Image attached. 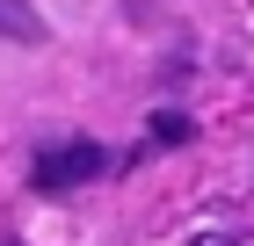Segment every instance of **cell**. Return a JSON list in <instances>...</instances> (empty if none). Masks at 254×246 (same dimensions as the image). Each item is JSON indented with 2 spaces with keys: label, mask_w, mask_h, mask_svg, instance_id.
<instances>
[{
  "label": "cell",
  "mask_w": 254,
  "mask_h": 246,
  "mask_svg": "<svg viewBox=\"0 0 254 246\" xmlns=\"http://www.w3.org/2000/svg\"><path fill=\"white\" fill-rule=\"evenodd\" d=\"M109 174V152L95 145V138H65V145L37 152V189H80V181H102Z\"/></svg>",
  "instance_id": "6da1fadb"
},
{
  "label": "cell",
  "mask_w": 254,
  "mask_h": 246,
  "mask_svg": "<svg viewBox=\"0 0 254 246\" xmlns=\"http://www.w3.org/2000/svg\"><path fill=\"white\" fill-rule=\"evenodd\" d=\"M0 37H15V44H44L51 29H44V15L29 7V0H0Z\"/></svg>",
  "instance_id": "7a4b0ae2"
},
{
  "label": "cell",
  "mask_w": 254,
  "mask_h": 246,
  "mask_svg": "<svg viewBox=\"0 0 254 246\" xmlns=\"http://www.w3.org/2000/svg\"><path fill=\"white\" fill-rule=\"evenodd\" d=\"M189 138H196L189 116H175V109H160V116H153V145H189Z\"/></svg>",
  "instance_id": "3957f363"
},
{
  "label": "cell",
  "mask_w": 254,
  "mask_h": 246,
  "mask_svg": "<svg viewBox=\"0 0 254 246\" xmlns=\"http://www.w3.org/2000/svg\"><path fill=\"white\" fill-rule=\"evenodd\" d=\"M196 246H233V232H196Z\"/></svg>",
  "instance_id": "277c9868"
}]
</instances>
